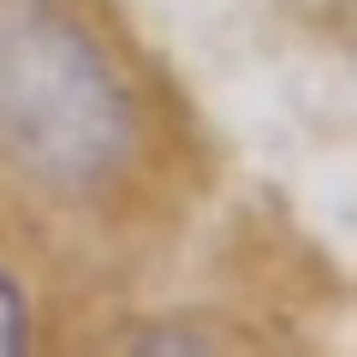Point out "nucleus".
I'll use <instances>...</instances> for the list:
<instances>
[{"mask_svg":"<svg viewBox=\"0 0 357 357\" xmlns=\"http://www.w3.org/2000/svg\"><path fill=\"white\" fill-rule=\"evenodd\" d=\"M191 131L102 0H0V191L48 227L131 238L191 191Z\"/></svg>","mask_w":357,"mask_h":357,"instance_id":"1","label":"nucleus"},{"mask_svg":"<svg viewBox=\"0 0 357 357\" xmlns=\"http://www.w3.org/2000/svg\"><path fill=\"white\" fill-rule=\"evenodd\" d=\"M42 340V304H36V280L13 256L0 250V357H18Z\"/></svg>","mask_w":357,"mask_h":357,"instance_id":"2","label":"nucleus"}]
</instances>
